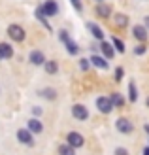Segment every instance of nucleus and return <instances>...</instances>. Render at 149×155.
Returning <instances> with one entry per match:
<instances>
[{"label": "nucleus", "mask_w": 149, "mask_h": 155, "mask_svg": "<svg viewBox=\"0 0 149 155\" xmlns=\"http://www.w3.org/2000/svg\"><path fill=\"white\" fill-rule=\"evenodd\" d=\"M8 36L11 38L13 42H23L25 40V36H27V32H25V28H23L21 25H10L8 27Z\"/></svg>", "instance_id": "nucleus-1"}, {"label": "nucleus", "mask_w": 149, "mask_h": 155, "mask_svg": "<svg viewBox=\"0 0 149 155\" xmlns=\"http://www.w3.org/2000/svg\"><path fill=\"white\" fill-rule=\"evenodd\" d=\"M96 108L100 114H112L113 110V102H112V97H98L96 98Z\"/></svg>", "instance_id": "nucleus-2"}, {"label": "nucleus", "mask_w": 149, "mask_h": 155, "mask_svg": "<svg viewBox=\"0 0 149 155\" xmlns=\"http://www.w3.org/2000/svg\"><path fill=\"white\" fill-rule=\"evenodd\" d=\"M66 144H70L72 148H81V146L85 144V138L81 133H77V130H72V133H68L66 134Z\"/></svg>", "instance_id": "nucleus-3"}, {"label": "nucleus", "mask_w": 149, "mask_h": 155, "mask_svg": "<svg viewBox=\"0 0 149 155\" xmlns=\"http://www.w3.org/2000/svg\"><path fill=\"white\" fill-rule=\"evenodd\" d=\"M17 140H19L23 146L32 148V146H34V134L30 133L28 129H19V130H17Z\"/></svg>", "instance_id": "nucleus-4"}, {"label": "nucleus", "mask_w": 149, "mask_h": 155, "mask_svg": "<svg viewBox=\"0 0 149 155\" xmlns=\"http://www.w3.org/2000/svg\"><path fill=\"white\" fill-rule=\"evenodd\" d=\"M147 30H149V28H147L145 25H134V27H132V36H134L140 44H145L147 38H149V32H147Z\"/></svg>", "instance_id": "nucleus-5"}, {"label": "nucleus", "mask_w": 149, "mask_h": 155, "mask_svg": "<svg viewBox=\"0 0 149 155\" xmlns=\"http://www.w3.org/2000/svg\"><path fill=\"white\" fill-rule=\"evenodd\" d=\"M115 129L119 130L121 134H130L132 130H134V125H132V121L127 119V117H119L115 121Z\"/></svg>", "instance_id": "nucleus-6"}, {"label": "nucleus", "mask_w": 149, "mask_h": 155, "mask_svg": "<svg viewBox=\"0 0 149 155\" xmlns=\"http://www.w3.org/2000/svg\"><path fill=\"white\" fill-rule=\"evenodd\" d=\"M72 117L77 121H87L89 119V110L83 104H74L72 106Z\"/></svg>", "instance_id": "nucleus-7"}, {"label": "nucleus", "mask_w": 149, "mask_h": 155, "mask_svg": "<svg viewBox=\"0 0 149 155\" xmlns=\"http://www.w3.org/2000/svg\"><path fill=\"white\" fill-rule=\"evenodd\" d=\"M42 10H44V13L47 15V17H55V15L59 13V4L55 2V0H45L42 4Z\"/></svg>", "instance_id": "nucleus-8"}, {"label": "nucleus", "mask_w": 149, "mask_h": 155, "mask_svg": "<svg viewBox=\"0 0 149 155\" xmlns=\"http://www.w3.org/2000/svg\"><path fill=\"white\" fill-rule=\"evenodd\" d=\"M95 12H96L98 17H102V19H109V17H112V8L108 6V2H96Z\"/></svg>", "instance_id": "nucleus-9"}, {"label": "nucleus", "mask_w": 149, "mask_h": 155, "mask_svg": "<svg viewBox=\"0 0 149 155\" xmlns=\"http://www.w3.org/2000/svg\"><path fill=\"white\" fill-rule=\"evenodd\" d=\"M28 61H30V63H32L34 66H42V64L47 63V61H45V55H44L40 49H32V51H30Z\"/></svg>", "instance_id": "nucleus-10"}, {"label": "nucleus", "mask_w": 149, "mask_h": 155, "mask_svg": "<svg viewBox=\"0 0 149 155\" xmlns=\"http://www.w3.org/2000/svg\"><path fill=\"white\" fill-rule=\"evenodd\" d=\"M91 64L100 68V70H108V66H109L108 59L104 55H96V53H92V55H91Z\"/></svg>", "instance_id": "nucleus-11"}, {"label": "nucleus", "mask_w": 149, "mask_h": 155, "mask_svg": "<svg viewBox=\"0 0 149 155\" xmlns=\"http://www.w3.org/2000/svg\"><path fill=\"white\" fill-rule=\"evenodd\" d=\"M27 129H28L32 134H40L42 130H44V123L38 119V117H30V119L27 121Z\"/></svg>", "instance_id": "nucleus-12"}, {"label": "nucleus", "mask_w": 149, "mask_h": 155, "mask_svg": "<svg viewBox=\"0 0 149 155\" xmlns=\"http://www.w3.org/2000/svg\"><path fill=\"white\" fill-rule=\"evenodd\" d=\"M87 28H89V32L92 34V38H96L98 42H104V38H106V34H104V30H102L96 23H87Z\"/></svg>", "instance_id": "nucleus-13"}, {"label": "nucleus", "mask_w": 149, "mask_h": 155, "mask_svg": "<svg viewBox=\"0 0 149 155\" xmlns=\"http://www.w3.org/2000/svg\"><path fill=\"white\" fill-rule=\"evenodd\" d=\"M100 51H102V55H104L106 59H113V57H115V48H113V44H108L106 40L100 42Z\"/></svg>", "instance_id": "nucleus-14"}, {"label": "nucleus", "mask_w": 149, "mask_h": 155, "mask_svg": "<svg viewBox=\"0 0 149 155\" xmlns=\"http://www.w3.org/2000/svg\"><path fill=\"white\" fill-rule=\"evenodd\" d=\"M13 57V48L8 42H0V59H11Z\"/></svg>", "instance_id": "nucleus-15"}, {"label": "nucleus", "mask_w": 149, "mask_h": 155, "mask_svg": "<svg viewBox=\"0 0 149 155\" xmlns=\"http://www.w3.org/2000/svg\"><path fill=\"white\" fill-rule=\"evenodd\" d=\"M36 19L40 21L42 25L49 30V32L53 30V28H51V25H49V21H47V15H45V13H44V10H42V6H38V8H36Z\"/></svg>", "instance_id": "nucleus-16"}, {"label": "nucleus", "mask_w": 149, "mask_h": 155, "mask_svg": "<svg viewBox=\"0 0 149 155\" xmlns=\"http://www.w3.org/2000/svg\"><path fill=\"white\" fill-rule=\"evenodd\" d=\"M38 95H40L42 98L55 100V98H57V91H55L53 87H45V89H40V91H38Z\"/></svg>", "instance_id": "nucleus-17"}, {"label": "nucleus", "mask_w": 149, "mask_h": 155, "mask_svg": "<svg viewBox=\"0 0 149 155\" xmlns=\"http://www.w3.org/2000/svg\"><path fill=\"white\" fill-rule=\"evenodd\" d=\"M109 97H112V102H113V106H115V108H123V106H125V102H127L121 93H112Z\"/></svg>", "instance_id": "nucleus-18"}, {"label": "nucleus", "mask_w": 149, "mask_h": 155, "mask_svg": "<svg viewBox=\"0 0 149 155\" xmlns=\"http://www.w3.org/2000/svg\"><path fill=\"white\" fill-rule=\"evenodd\" d=\"M66 45V51H68V55H77V53H79V45H77L72 38H70V40L64 44Z\"/></svg>", "instance_id": "nucleus-19"}, {"label": "nucleus", "mask_w": 149, "mask_h": 155, "mask_svg": "<svg viewBox=\"0 0 149 155\" xmlns=\"http://www.w3.org/2000/svg\"><path fill=\"white\" fill-rule=\"evenodd\" d=\"M128 100L130 102H136L138 100V91H136V83L134 81H128Z\"/></svg>", "instance_id": "nucleus-20"}, {"label": "nucleus", "mask_w": 149, "mask_h": 155, "mask_svg": "<svg viewBox=\"0 0 149 155\" xmlns=\"http://www.w3.org/2000/svg\"><path fill=\"white\" fill-rule=\"evenodd\" d=\"M113 21H115L117 27H123V28L128 25V17H127L125 13H117V15H113Z\"/></svg>", "instance_id": "nucleus-21"}, {"label": "nucleus", "mask_w": 149, "mask_h": 155, "mask_svg": "<svg viewBox=\"0 0 149 155\" xmlns=\"http://www.w3.org/2000/svg\"><path fill=\"white\" fill-rule=\"evenodd\" d=\"M59 155H76V148L70 144H60L59 146Z\"/></svg>", "instance_id": "nucleus-22"}, {"label": "nucleus", "mask_w": 149, "mask_h": 155, "mask_svg": "<svg viewBox=\"0 0 149 155\" xmlns=\"http://www.w3.org/2000/svg\"><path fill=\"white\" fill-rule=\"evenodd\" d=\"M44 66H45V72L47 74H57L59 72V63L57 61H47Z\"/></svg>", "instance_id": "nucleus-23"}, {"label": "nucleus", "mask_w": 149, "mask_h": 155, "mask_svg": "<svg viewBox=\"0 0 149 155\" xmlns=\"http://www.w3.org/2000/svg\"><path fill=\"white\" fill-rule=\"evenodd\" d=\"M112 44H113V48H115V51H119V53H125V42L123 40H119V38H112Z\"/></svg>", "instance_id": "nucleus-24"}, {"label": "nucleus", "mask_w": 149, "mask_h": 155, "mask_svg": "<svg viewBox=\"0 0 149 155\" xmlns=\"http://www.w3.org/2000/svg\"><path fill=\"white\" fill-rule=\"evenodd\" d=\"M145 51H147V45L145 44H140V45H136V48H134V55H144Z\"/></svg>", "instance_id": "nucleus-25"}, {"label": "nucleus", "mask_w": 149, "mask_h": 155, "mask_svg": "<svg viewBox=\"0 0 149 155\" xmlns=\"http://www.w3.org/2000/svg\"><path fill=\"white\" fill-rule=\"evenodd\" d=\"M123 76H125L123 66H117L115 68V81H123Z\"/></svg>", "instance_id": "nucleus-26"}, {"label": "nucleus", "mask_w": 149, "mask_h": 155, "mask_svg": "<svg viewBox=\"0 0 149 155\" xmlns=\"http://www.w3.org/2000/svg\"><path fill=\"white\" fill-rule=\"evenodd\" d=\"M59 40H60L62 44H66V42L70 40V34L66 32V30H59Z\"/></svg>", "instance_id": "nucleus-27"}, {"label": "nucleus", "mask_w": 149, "mask_h": 155, "mask_svg": "<svg viewBox=\"0 0 149 155\" xmlns=\"http://www.w3.org/2000/svg\"><path fill=\"white\" fill-rule=\"evenodd\" d=\"M91 66V59H79V68L81 70H89Z\"/></svg>", "instance_id": "nucleus-28"}, {"label": "nucleus", "mask_w": 149, "mask_h": 155, "mask_svg": "<svg viewBox=\"0 0 149 155\" xmlns=\"http://www.w3.org/2000/svg\"><path fill=\"white\" fill-rule=\"evenodd\" d=\"M70 2H72V6L76 8L77 12H81V10H83V4H81V0H70Z\"/></svg>", "instance_id": "nucleus-29"}, {"label": "nucleus", "mask_w": 149, "mask_h": 155, "mask_svg": "<svg viewBox=\"0 0 149 155\" xmlns=\"http://www.w3.org/2000/svg\"><path fill=\"white\" fill-rule=\"evenodd\" d=\"M113 153H115V155H128V150H127V148H115Z\"/></svg>", "instance_id": "nucleus-30"}, {"label": "nucleus", "mask_w": 149, "mask_h": 155, "mask_svg": "<svg viewBox=\"0 0 149 155\" xmlns=\"http://www.w3.org/2000/svg\"><path fill=\"white\" fill-rule=\"evenodd\" d=\"M32 112H34V115H40V114H42V108H40V106H34Z\"/></svg>", "instance_id": "nucleus-31"}, {"label": "nucleus", "mask_w": 149, "mask_h": 155, "mask_svg": "<svg viewBox=\"0 0 149 155\" xmlns=\"http://www.w3.org/2000/svg\"><path fill=\"white\" fill-rule=\"evenodd\" d=\"M144 25L149 28V15H145V17H144Z\"/></svg>", "instance_id": "nucleus-32"}, {"label": "nucleus", "mask_w": 149, "mask_h": 155, "mask_svg": "<svg viewBox=\"0 0 149 155\" xmlns=\"http://www.w3.org/2000/svg\"><path fill=\"white\" fill-rule=\"evenodd\" d=\"M144 155H149V146H147V148L144 150Z\"/></svg>", "instance_id": "nucleus-33"}, {"label": "nucleus", "mask_w": 149, "mask_h": 155, "mask_svg": "<svg viewBox=\"0 0 149 155\" xmlns=\"http://www.w3.org/2000/svg\"><path fill=\"white\" fill-rule=\"evenodd\" d=\"M144 129H145V133H147V134H149V125H145V127H144Z\"/></svg>", "instance_id": "nucleus-34"}, {"label": "nucleus", "mask_w": 149, "mask_h": 155, "mask_svg": "<svg viewBox=\"0 0 149 155\" xmlns=\"http://www.w3.org/2000/svg\"><path fill=\"white\" fill-rule=\"evenodd\" d=\"M145 104H147V108H149V97H147V100H145Z\"/></svg>", "instance_id": "nucleus-35"}, {"label": "nucleus", "mask_w": 149, "mask_h": 155, "mask_svg": "<svg viewBox=\"0 0 149 155\" xmlns=\"http://www.w3.org/2000/svg\"><path fill=\"white\" fill-rule=\"evenodd\" d=\"M96 2H102V0H96Z\"/></svg>", "instance_id": "nucleus-36"}]
</instances>
